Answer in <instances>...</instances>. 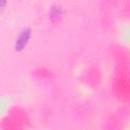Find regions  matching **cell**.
<instances>
[{
  "instance_id": "obj_2",
  "label": "cell",
  "mask_w": 130,
  "mask_h": 130,
  "mask_svg": "<svg viewBox=\"0 0 130 130\" xmlns=\"http://www.w3.org/2000/svg\"><path fill=\"white\" fill-rule=\"evenodd\" d=\"M66 14V10L65 8L59 4V3H53L48 10V18L50 20L51 23L56 24L59 23L63 20L64 16Z\"/></svg>"
},
{
  "instance_id": "obj_3",
  "label": "cell",
  "mask_w": 130,
  "mask_h": 130,
  "mask_svg": "<svg viewBox=\"0 0 130 130\" xmlns=\"http://www.w3.org/2000/svg\"><path fill=\"white\" fill-rule=\"evenodd\" d=\"M35 74H36L39 78H42V79H44V78L50 79V78L53 76V73L50 72L47 68H38V69L36 70Z\"/></svg>"
},
{
  "instance_id": "obj_1",
  "label": "cell",
  "mask_w": 130,
  "mask_h": 130,
  "mask_svg": "<svg viewBox=\"0 0 130 130\" xmlns=\"http://www.w3.org/2000/svg\"><path fill=\"white\" fill-rule=\"evenodd\" d=\"M32 36V30L29 26H24L19 29L13 41V50L15 52H22L28 45Z\"/></svg>"
},
{
  "instance_id": "obj_4",
  "label": "cell",
  "mask_w": 130,
  "mask_h": 130,
  "mask_svg": "<svg viewBox=\"0 0 130 130\" xmlns=\"http://www.w3.org/2000/svg\"><path fill=\"white\" fill-rule=\"evenodd\" d=\"M6 5H7V1H5V0H0V14L5 10Z\"/></svg>"
}]
</instances>
